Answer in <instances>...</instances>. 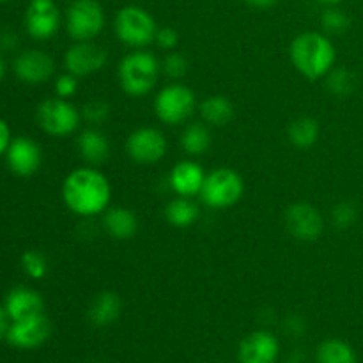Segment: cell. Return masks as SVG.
I'll return each mask as SVG.
<instances>
[{"label":"cell","instance_id":"obj_7","mask_svg":"<svg viewBox=\"0 0 363 363\" xmlns=\"http://www.w3.org/2000/svg\"><path fill=\"white\" fill-rule=\"evenodd\" d=\"M197 98L190 87L183 84H169L156 94L155 113L163 124L177 126L194 116Z\"/></svg>","mask_w":363,"mask_h":363},{"label":"cell","instance_id":"obj_40","mask_svg":"<svg viewBox=\"0 0 363 363\" xmlns=\"http://www.w3.org/2000/svg\"><path fill=\"white\" fill-rule=\"evenodd\" d=\"M4 2H9V0H0V4H4Z\"/></svg>","mask_w":363,"mask_h":363},{"label":"cell","instance_id":"obj_15","mask_svg":"<svg viewBox=\"0 0 363 363\" xmlns=\"http://www.w3.org/2000/svg\"><path fill=\"white\" fill-rule=\"evenodd\" d=\"M280 357V342L272 332L257 330L245 337L238 347L240 363H277Z\"/></svg>","mask_w":363,"mask_h":363},{"label":"cell","instance_id":"obj_31","mask_svg":"<svg viewBox=\"0 0 363 363\" xmlns=\"http://www.w3.org/2000/svg\"><path fill=\"white\" fill-rule=\"evenodd\" d=\"M188 71V60L186 57L181 55L179 52H169L165 55V59L162 60V73L165 77L172 78V80H179L186 74Z\"/></svg>","mask_w":363,"mask_h":363},{"label":"cell","instance_id":"obj_38","mask_svg":"<svg viewBox=\"0 0 363 363\" xmlns=\"http://www.w3.org/2000/svg\"><path fill=\"white\" fill-rule=\"evenodd\" d=\"M4 74H6V62H4L2 57H0V82L4 80Z\"/></svg>","mask_w":363,"mask_h":363},{"label":"cell","instance_id":"obj_32","mask_svg":"<svg viewBox=\"0 0 363 363\" xmlns=\"http://www.w3.org/2000/svg\"><path fill=\"white\" fill-rule=\"evenodd\" d=\"M110 105L103 99H92V101H87L82 108V117L87 121L92 126H99V124L105 123L110 117Z\"/></svg>","mask_w":363,"mask_h":363},{"label":"cell","instance_id":"obj_6","mask_svg":"<svg viewBox=\"0 0 363 363\" xmlns=\"http://www.w3.org/2000/svg\"><path fill=\"white\" fill-rule=\"evenodd\" d=\"M105 11L98 0H73L67 6L64 23L73 41H92L105 28Z\"/></svg>","mask_w":363,"mask_h":363},{"label":"cell","instance_id":"obj_29","mask_svg":"<svg viewBox=\"0 0 363 363\" xmlns=\"http://www.w3.org/2000/svg\"><path fill=\"white\" fill-rule=\"evenodd\" d=\"M350 16L335 6H330L321 14V25L328 34H342V32H346L350 28Z\"/></svg>","mask_w":363,"mask_h":363},{"label":"cell","instance_id":"obj_9","mask_svg":"<svg viewBox=\"0 0 363 363\" xmlns=\"http://www.w3.org/2000/svg\"><path fill=\"white\" fill-rule=\"evenodd\" d=\"M126 152L138 165H152L167 155V138L158 128L144 126L135 130L126 140Z\"/></svg>","mask_w":363,"mask_h":363},{"label":"cell","instance_id":"obj_27","mask_svg":"<svg viewBox=\"0 0 363 363\" xmlns=\"http://www.w3.org/2000/svg\"><path fill=\"white\" fill-rule=\"evenodd\" d=\"M325 78L328 91L337 98H350L357 91V74L347 69V67H333Z\"/></svg>","mask_w":363,"mask_h":363},{"label":"cell","instance_id":"obj_16","mask_svg":"<svg viewBox=\"0 0 363 363\" xmlns=\"http://www.w3.org/2000/svg\"><path fill=\"white\" fill-rule=\"evenodd\" d=\"M7 167L11 172L20 177H28L35 174L41 167L43 152L41 147L28 137H16L11 140L6 152Z\"/></svg>","mask_w":363,"mask_h":363},{"label":"cell","instance_id":"obj_35","mask_svg":"<svg viewBox=\"0 0 363 363\" xmlns=\"http://www.w3.org/2000/svg\"><path fill=\"white\" fill-rule=\"evenodd\" d=\"M11 130H9V124L6 123L4 119H0V156L6 155L7 149L11 145Z\"/></svg>","mask_w":363,"mask_h":363},{"label":"cell","instance_id":"obj_18","mask_svg":"<svg viewBox=\"0 0 363 363\" xmlns=\"http://www.w3.org/2000/svg\"><path fill=\"white\" fill-rule=\"evenodd\" d=\"M4 308H6L7 315L11 321H20V319L32 318V315L43 314L45 308V301H43L41 294L30 287H14L7 293L6 301H4Z\"/></svg>","mask_w":363,"mask_h":363},{"label":"cell","instance_id":"obj_1","mask_svg":"<svg viewBox=\"0 0 363 363\" xmlns=\"http://www.w3.org/2000/svg\"><path fill=\"white\" fill-rule=\"evenodd\" d=\"M62 201L66 208L82 218H92L110 208L112 186L105 174L92 167L71 170L62 183Z\"/></svg>","mask_w":363,"mask_h":363},{"label":"cell","instance_id":"obj_25","mask_svg":"<svg viewBox=\"0 0 363 363\" xmlns=\"http://www.w3.org/2000/svg\"><path fill=\"white\" fill-rule=\"evenodd\" d=\"M318 363H358L357 351L350 342L342 339L323 340L315 351Z\"/></svg>","mask_w":363,"mask_h":363},{"label":"cell","instance_id":"obj_39","mask_svg":"<svg viewBox=\"0 0 363 363\" xmlns=\"http://www.w3.org/2000/svg\"><path fill=\"white\" fill-rule=\"evenodd\" d=\"M321 4H326V6H337V4H340L342 0H319Z\"/></svg>","mask_w":363,"mask_h":363},{"label":"cell","instance_id":"obj_34","mask_svg":"<svg viewBox=\"0 0 363 363\" xmlns=\"http://www.w3.org/2000/svg\"><path fill=\"white\" fill-rule=\"evenodd\" d=\"M155 43L162 50L172 52V50L177 46V43H179V34H177L176 28L162 27V28H158V32H156Z\"/></svg>","mask_w":363,"mask_h":363},{"label":"cell","instance_id":"obj_23","mask_svg":"<svg viewBox=\"0 0 363 363\" xmlns=\"http://www.w3.org/2000/svg\"><path fill=\"white\" fill-rule=\"evenodd\" d=\"M199 215H201V211H199L197 204L190 197H179L177 195L176 199H172L165 206V220L172 227H177V229L191 227L199 220Z\"/></svg>","mask_w":363,"mask_h":363},{"label":"cell","instance_id":"obj_8","mask_svg":"<svg viewBox=\"0 0 363 363\" xmlns=\"http://www.w3.org/2000/svg\"><path fill=\"white\" fill-rule=\"evenodd\" d=\"M39 128L52 137H69L78 130L82 112L64 98H48L38 106L35 112Z\"/></svg>","mask_w":363,"mask_h":363},{"label":"cell","instance_id":"obj_30","mask_svg":"<svg viewBox=\"0 0 363 363\" xmlns=\"http://www.w3.org/2000/svg\"><path fill=\"white\" fill-rule=\"evenodd\" d=\"M358 218V209L353 202H339L332 209V222L337 229H350Z\"/></svg>","mask_w":363,"mask_h":363},{"label":"cell","instance_id":"obj_26","mask_svg":"<svg viewBox=\"0 0 363 363\" xmlns=\"http://www.w3.org/2000/svg\"><path fill=\"white\" fill-rule=\"evenodd\" d=\"M321 128L314 117H298L287 128V138L298 149H308L318 142Z\"/></svg>","mask_w":363,"mask_h":363},{"label":"cell","instance_id":"obj_4","mask_svg":"<svg viewBox=\"0 0 363 363\" xmlns=\"http://www.w3.org/2000/svg\"><path fill=\"white\" fill-rule=\"evenodd\" d=\"M113 28L119 41L135 50L151 45L158 32V25L152 14L140 6L121 7L116 14Z\"/></svg>","mask_w":363,"mask_h":363},{"label":"cell","instance_id":"obj_24","mask_svg":"<svg viewBox=\"0 0 363 363\" xmlns=\"http://www.w3.org/2000/svg\"><path fill=\"white\" fill-rule=\"evenodd\" d=\"M181 149L186 152L188 156H201L211 147V131H209L208 124L202 123H191L183 130L179 138Z\"/></svg>","mask_w":363,"mask_h":363},{"label":"cell","instance_id":"obj_36","mask_svg":"<svg viewBox=\"0 0 363 363\" xmlns=\"http://www.w3.org/2000/svg\"><path fill=\"white\" fill-rule=\"evenodd\" d=\"M9 325H11L9 315H7V312H6V308H4V305H0V340L6 339L7 330H9Z\"/></svg>","mask_w":363,"mask_h":363},{"label":"cell","instance_id":"obj_22","mask_svg":"<svg viewBox=\"0 0 363 363\" xmlns=\"http://www.w3.org/2000/svg\"><path fill=\"white\" fill-rule=\"evenodd\" d=\"M199 113H201L202 121H204L208 126L220 128L225 126L233 121L234 117V106L230 103L229 98L222 94H215L206 98L204 101L199 105Z\"/></svg>","mask_w":363,"mask_h":363},{"label":"cell","instance_id":"obj_14","mask_svg":"<svg viewBox=\"0 0 363 363\" xmlns=\"http://www.w3.org/2000/svg\"><path fill=\"white\" fill-rule=\"evenodd\" d=\"M14 74L18 80L28 85H39L48 82L55 73V62L48 53L41 50H25L14 59Z\"/></svg>","mask_w":363,"mask_h":363},{"label":"cell","instance_id":"obj_11","mask_svg":"<svg viewBox=\"0 0 363 363\" xmlns=\"http://www.w3.org/2000/svg\"><path fill=\"white\" fill-rule=\"evenodd\" d=\"M52 335V323L45 312L32 318L11 321L6 340L18 350H35L41 347Z\"/></svg>","mask_w":363,"mask_h":363},{"label":"cell","instance_id":"obj_10","mask_svg":"<svg viewBox=\"0 0 363 363\" xmlns=\"http://www.w3.org/2000/svg\"><path fill=\"white\" fill-rule=\"evenodd\" d=\"M108 62V52L92 41H74L64 53V67L74 77H89Z\"/></svg>","mask_w":363,"mask_h":363},{"label":"cell","instance_id":"obj_19","mask_svg":"<svg viewBox=\"0 0 363 363\" xmlns=\"http://www.w3.org/2000/svg\"><path fill=\"white\" fill-rule=\"evenodd\" d=\"M78 155L89 165H101L110 156V142L98 128H87L77 138Z\"/></svg>","mask_w":363,"mask_h":363},{"label":"cell","instance_id":"obj_12","mask_svg":"<svg viewBox=\"0 0 363 363\" xmlns=\"http://www.w3.org/2000/svg\"><path fill=\"white\" fill-rule=\"evenodd\" d=\"M286 227L300 241H315L325 230V220L319 209L308 202H296L286 209Z\"/></svg>","mask_w":363,"mask_h":363},{"label":"cell","instance_id":"obj_37","mask_svg":"<svg viewBox=\"0 0 363 363\" xmlns=\"http://www.w3.org/2000/svg\"><path fill=\"white\" fill-rule=\"evenodd\" d=\"M248 6L257 7V9H268V7H273L277 4V0H243Z\"/></svg>","mask_w":363,"mask_h":363},{"label":"cell","instance_id":"obj_5","mask_svg":"<svg viewBox=\"0 0 363 363\" xmlns=\"http://www.w3.org/2000/svg\"><path fill=\"white\" fill-rule=\"evenodd\" d=\"M245 191L243 177L229 167H220L206 176L201 188V199L208 208L227 209L241 201Z\"/></svg>","mask_w":363,"mask_h":363},{"label":"cell","instance_id":"obj_28","mask_svg":"<svg viewBox=\"0 0 363 363\" xmlns=\"http://www.w3.org/2000/svg\"><path fill=\"white\" fill-rule=\"evenodd\" d=\"M21 269L34 280H41L48 273V262L39 250H27L21 255Z\"/></svg>","mask_w":363,"mask_h":363},{"label":"cell","instance_id":"obj_33","mask_svg":"<svg viewBox=\"0 0 363 363\" xmlns=\"http://www.w3.org/2000/svg\"><path fill=\"white\" fill-rule=\"evenodd\" d=\"M77 91H78V77H74V74L64 73L55 80V92L59 98L69 99L71 96L77 94Z\"/></svg>","mask_w":363,"mask_h":363},{"label":"cell","instance_id":"obj_17","mask_svg":"<svg viewBox=\"0 0 363 363\" xmlns=\"http://www.w3.org/2000/svg\"><path fill=\"white\" fill-rule=\"evenodd\" d=\"M206 174L202 167L194 160H183L172 167L169 174V184L179 197H195L201 194Z\"/></svg>","mask_w":363,"mask_h":363},{"label":"cell","instance_id":"obj_2","mask_svg":"<svg viewBox=\"0 0 363 363\" xmlns=\"http://www.w3.org/2000/svg\"><path fill=\"white\" fill-rule=\"evenodd\" d=\"M293 66L308 80H321L335 67V45L321 32H301L291 41Z\"/></svg>","mask_w":363,"mask_h":363},{"label":"cell","instance_id":"obj_21","mask_svg":"<svg viewBox=\"0 0 363 363\" xmlns=\"http://www.w3.org/2000/svg\"><path fill=\"white\" fill-rule=\"evenodd\" d=\"M121 311H123V301H121L119 294L113 291H103L92 300L87 315L92 325L98 328H105L119 319Z\"/></svg>","mask_w":363,"mask_h":363},{"label":"cell","instance_id":"obj_13","mask_svg":"<svg viewBox=\"0 0 363 363\" xmlns=\"http://www.w3.org/2000/svg\"><path fill=\"white\" fill-rule=\"evenodd\" d=\"M60 27V11L53 0H30L25 11V28L38 41L53 38Z\"/></svg>","mask_w":363,"mask_h":363},{"label":"cell","instance_id":"obj_3","mask_svg":"<svg viewBox=\"0 0 363 363\" xmlns=\"http://www.w3.org/2000/svg\"><path fill=\"white\" fill-rule=\"evenodd\" d=\"M162 62L147 50H133L121 59L117 78L124 94L142 98L149 94L158 84Z\"/></svg>","mask_w":363,"mask_h":363},{"label":"cell","instance_id":"obj_20","mask_svg":"<svg viewBox=\"0 0 363 363\" xmlns=\"http://www.w3.org/2000/svg\"><path fill=\"white\" fill-rule=\"evenodd\" d=\"M103 229L113 240H131L138 233V218L131 209L113 206L103 213Z\"/></svg>","mask_w":363,"mask_h":363}]
</instances>
